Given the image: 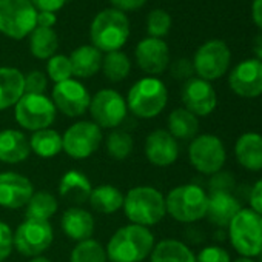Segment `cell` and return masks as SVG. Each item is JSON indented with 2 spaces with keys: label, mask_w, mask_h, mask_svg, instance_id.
Here are the masks:
<instances>
[{
  "label": "cell",
  "mask_w": 262,
  "mask_h": 262,
  "mask_svg": "<svg viewBox=\"0 0 262 262\" xmlns=\"http://www.w3.org/2000/svg\"><path fill=\"white\" fill-rule=\"evenodd\" d=\"M155 245V234L150 228L126 224L113 233L105 250L111 262H144Z\"/></svg>",
  "instance_id": "6da1fadb"
},
{
  "label": "cell",
  "mask_w": 262,
  "mask_h": 262,
  "mask_svg": "<svg viewBox=\"0 0 262 262\" xmlns=\"http://www.w3.org/2000/svg\"><path fill=\"white\" fill-rule=\"evenodd\" d=\"M126 219L141 227H155L165 216V194L151 185H138L129 188L122 207Z\"/></svg>",
  "instance_id": "7a4b0ae2"
},
{
  "label": "cell",
  "mask_w": 262,
  "mask_h": 262,
  "mask_svg": "<svg viewBox=\"0 0 262 262\" xmlns=\"http://www.w3.org/2000/svg\"><path fill=\"white\" fill-rule=\"evenodd\" d=\"M125 100L128 113L139 119H155L168 103V90L161 79L147 76L131 85Z\"/></svg>",
  "instance_id": "3957f363"
},
{
  "label": "cell",
  "mask_w": 262,
  "mask_h": 262,
  "mask_svg": "<svg viewBox=\"0 0 262 262\" xmlns=\"http://www.w3.org/2000/svg\"><path fill=\"white\" fill-rule=\"evenodd\" d=\"M91 45L100 53L120 51L129 37V22L125 13L108 8L100 11L90 27Z\"/></svg>",
  "instance_id": "277c9868"
},
{
  "label": "cell",
  "mask_w": 262,
  "mask_h": 262,
  "mask_svg": "<svg viewBox=\"0 0 262 262\" xmlns=\"http://www.w3.org/2000/svg\"><path fill=\"white\" fill-rule=\"evenodd\" d=\"M208 193L196 184H182L165 196L167 214L181 224H194L205 217Z\"/></svg>",
  "instance_id": "5b68a950"
},
{
  "label": "cell",
  "mask_w": 262,
  "mask_h": 262,
  "mask_svg": "<svg viewBox=\"0 0 262 262\" xmlns=\"http://www.w3.org/2000/svg\"><path fill=\"white\" fill-rule=\"evenodd\" d=\"M228 239L241 257H256L262 250V216L242 208L228 225Z\"/></svg>",
  "instance_id": "8992f818"
},
{
  "label": "cell",
  "mask_w": 262,
  "mask_h": 262,
  "mask_svg": "<svg viewBox=\"0 0 262 262\" xmlns=\"http://www.w3.org/2000/svg\"><path fill=\"white\" fill-rule=\"evenodd\" d=\"M37 27V10L30 0H0V33L22 40Z\"/></svg>",
  "instance_id": "52a82bcc"
},
{
  "label": "cell",
  "mask_w": 262,
  "mask_h": 262,
  "mask_svg": "<svg viewBox=\"0 0 262 262\" xmlns=\"http://www.w3.org/2000/svg\"><path fill=\"white\" fill-rule=\"evenodd\" d=\"M190 165L201 174L213 176L227 162V150L222 139L211 133L198 135L188 145Z\"/></svg>",
  "instance_id": "ba28073f"
},
{
  "label": "cell",
  "mask_w": 262,
  "mask_h": 262,
  "mask_svg": "<svg viewBox=\"0 0 262 262\" xmlns=\"http://www.w3.org/2000/svg\"><path fill=\"white\" fill-rule=\"evenodd\" d=\"M57 116V110L51 97L45 94H24L14 105L16 122L27 131H39L51 128Z\"/></svg>",
  "instance_id": "9c48e42d"
},
{
  "label": "cell",
  "mask_w": 262,
  "mask_h": 262,
  "mask_svg": "<svg viewBox=\"0 0 262 262\" xmlns=\"http://www.w3.org/2000/svg\"><path fill=\"white\" fill-rule=\"evenodd\" d=\"M191 62L199 79L207 82L217 80L225 76L230 68L231 51L224 40L211 39L198 48Z\"/></svg>",
  "instance_id": "30bf717a"
},
{
  "label": "cell",
  "mask_w": 262,
  "mask_h": 262,
  "mask_svg": "<svg viewBox=\"0 0 262 262\" xmlns=\"http://www.w3.org/2000/svg\"><path fill=\"white\" fill-rule=\"evenodd\" d=\"M63 151L76 161L91 158L103 142L102 129L93 120H79L62 135Z\"/></svg>",
  "instance_id": "8fae6325"
},
{
  "label": "cell",
  "mask_w": 262,
  "mask_h": 262,
  "mask_svg": "<svg viewBox=\"0 0 262 262\" xmlns=\"http://www.w3.org/2000/svg\"><path fill=\"white\" fill-rule=\"evenodd\" d=\"M88 110L91 113L93 122L100 129H116L128 116L125 97L113 88L99 90L91 97Z\"/></svg>",
  "instance_id": "7c38bea8"
},
{
  "label": "cell",
  "mask_w": 262,
  "mask_h": 262,
  "mask_svg": "<svg viewBox=\"0 0 262 262\" xmlns=\"http://www.w3.org/2000/svg\"><path fill=\"white\" fill-rule=\"evenodd\" d=\"M54 241L50 221L25 219L14 231V248L25 257L42 256Z\"/></svg>",
  "instance_id": "4fadbf2b"
},
{
  "label": "cell",
  "mask_w": 262,
  "mask_h": 262,
  "mask_svg": "<svg viewBox=\"0 0 262 262\" xmlns=\"http://www.w3.org/2000/svg\"><path fill=\"white\" fill-rule=\"evenodd\" d=\"M51 100L56 110L67 117H80L90 108L91 94L82 82L73 77L54 85Z\"/></svg>",
  "instance_id": "5bb4252c"
},
{
  "label": "cell",
  "mask_w": 262,
  "mask_h": 262,
  "mask_svg": "<svg viewBox=\"0 0 262 262\" xmlns=\"http://www.w3.org/2000/svg\"><path fill=\"white\" fill-rule=\"evenodd\" d=\"M181 99L184 108L193 113L196 117H207L217 106V94L211 82L199 77H191L184 82Z\"/></svg>",
  "instance_id": "9a60e30c"
},
{
  "label": "cell",
  "mask_w": 262,
  "mask_h": 262,
  "mask_svg": "<svg viewBox=\"0 0 262 262\" xmlns=\"http://www.w3.org/2000/svg\"><path fill=\"white\" fill-rule=\"evenodd\" d=\"M230 90L244 99L262 96V62L257 59H245L239 62L228 76Z\"/></svg>",
  "instance_id": "2e32d148"
},
{
  "label": "cell",
  "mask_w": 262,
  "mask_h": 262,
  "mask_svg": "<svg viewBox=\"0 0 262 262\" xmlns=\"http://www.w3.org/2000/svg\"><path fill=\"white\" fill-rule=\"evenodd\" d=\"M179 151V142L164 128L153 129L145 138L144 155L147 161L155 167H171L173 164H176Z\"/></svg>",
  "instance_id": "e0dca14e"
},
{
  "label": "cell",
  "mask_w": 262,
  "mask_h": 262,
  "mask_svg": "<svg viewBox=\"0 0 262 262\" xmlns=\"http://www.w3.org/2000/svg\"><path fill=\"white\" fill-rule=\"evenodd\" d=\"M135 59L145 74L156 77L170 67V48L164 39L145 37L138 43Z\"/></svg>",
  "instance_id": "ac0fdd59"
},
{
  "label": "cell",
  "mask_w": 262,
  "mask_h": 262,
  "mask_svg": "<svg viewBox=\"0 0 262 262\" xmlns=\"http://www.w3.org/2000/svg\"><path fill=\"white\" fill-rule=\"evenodd\" d=\"M34 193L33 182L16 171L0 173V207L8 210L25 208Z\"/></svg>",
  "instance_id": "d6986e66"
},
{
  "label": "cell",
  "mask_w": 262,
  "mask_h": 262,
  "mask_svg": "<svg viewBox=\"0 0 262 262\" xmlns=\"http://www.w3.org/2000/svg\"><path fill=\"white\" fill-rule=\"evenodd\" d=\"M242 210L241 201L227 191L208 193V205L205 217L217 228H228L233 217Z\"/></svg>",
  "instance_id": "ffe728a7"
},
{
  "label": "cell",
  "mask_w": 262,
  "mask_h": 262,
  "mask_svg": "<svg viewBox=\"0 0 262 262\" xmlns=\"http://www.w3.org/2000/svg\"><path fill=\"white\" fill-rule=\"evenodd\" d=\"M60 228L68 239L74 242H82L93 237L96 222L88 210L73 205L63 211L60 217Z\"/></svg>",
  "instance_id": "44dd1931"
},
{
  "label": "cell",
  "mask_w": 262,
  "mask_h": 262,
  "mask_svg": "<svg viewBox=\"0 0 262 262\" xmlns=\"http://www.w3.org/2000/svg\"><path fill=\"white\" fill-rule=\"evenodd\" d=\"M30 155V139L24 131L14 128L0 131V162L7 165H17L25 162Z\"/></svg>",
  "instance_id": "7402d4cb"
},
{
  "label": "cell",
  "mask_w": 262,
  "mask_h": 262,
  "mask_svg": "<svg viewBox=\"0 0 262 262\" xmlns=\"http://www.w3.org/2000/svg\"><path fill=\"white\" fill-rule=\"evenodd\" d=\"M237 164L248 171H262V135L256 131L242 133L234 144Z\"/></svg>",
  "instance_id": "603a6c76"
},
{
  "label": "cell",
  "mask_w": 262,
  "mask_h": 262,
  "mask_svg": "<svg viewBox=\"0 0 262 262\" xmlns=\"http://www.w3.org/2000/svg\"><path fill=\"white\" fill-rule=\"evenodd\" d=\"M91 191H93L91 181L80 170H68L60 178L59 194L65 201L74 204V207H79V205L88 202Z\"/></svg>",
  "instance_id": "cb8c5ba5"
},
{
  "label": "cell",
  "mask_w": 262,
  "mask_h": 262,
  "mask_svg": "<svg viewBox=\"0 0 262 262\" xmlns=\"http://www.w3.org/2000/svg\"><path fill=\"white\" fill-rule=\"evenodd\" d=\"M25 94V74L14 67H0V111L14 106Z\"/></svg>",
  "instance_id": "d4e9b609"
},
{
  "label": "cell",
  "mask_w": 262,
  "mask_h": 262,
  "mask_svg": "<svg viewBox=\"0 0 262 262\" xmlns=\"http://www.w3.org/2000/svg\"><path fill=\"white\" fill-rule=\"evenodd\" d=\"M73 68V76L77 79H90L102 70V53L93 45H82L68 56Z\"/></svg>",
  "instance_id": "484cf974"
},
{
  "label": "cell",
  "mask_w": 262,
  "mask_h": 262,
  "mask_svg": "<svg viewBox=\"0 0 262 262\" xmlns=\"http://www.w3.org/2000/svg\"><path fill=\"white\" fill-rule=\"evenodd\" d=\"M167 131L176 141H193L199 135V117L184 106L174 108L167 119Z\"/></svg>",
  "instance_id": "4316f807"
},
{
  "label": "cell",
  "mask_w": 262,
  "mask_h": 262,
  "mask_svg": "<svg viewBox=\"0 0 262 262\" xmlns=\"http://www.w3.org/2000/svg\"><path fill=\"white\" fill-rule=\"evenodd\" d=\"M125 194L114 185L102 184L96 188H93L90 194V205L94 211L100 214H114L123 207Z\"/></svg>",
  "instance_id": "83f0119b"
},
{
  "label": "cell",
  "mask_w": 262,
  "mask_h": 262,
  "mask_svg": "<svg viewBox=\"0 0 262 262\" xmlns=\"http://www.w3.org/2000/svg\"><path fill=\"white\" fill-rule=\"evenodd\" d=\"M150 262H196V254L182 241L164 239L155 245Z\"/></svg>",
  "instance_id": "f1b7e54d"
},
{
  "label": "cell",
  "mask_w": 262,
  "mask_h": 262,
  "mask_svg": "<svg viewBox=\"0 0 262 262\" xmlns=\"http://www.w3.org/2000/svg\"><path fill=\"white\" fill-rule=\"evenodd\" d=\"M28 139H30L31 153H34L39 158L51 159V158H56L57 155H60L63 151L62 135L53 128L34 131Z\"/></svg>",
  "instance_id": "f546056e"
},
{
  "label": "cell",
  "mask_w": 262,
  "mask_h": 262,
  "mask_svg": "<svg viewBox=\"0 0 262 262\" xmlns=\"http://www.w3.org/2000/svg\"><path fill=\"white\" fill-rule=\"evenodd\" d=\"M59 48V37L53 28L36 27L30 34V51L39 60H48Z\"/></svg>",
  "instance_id": "4dcf8cb0"
},
{
  "label": "cell",
  "mask_w": 262,
  "mask_h": 262,
  "mask_svg": "<svg viewBox=\"0 0 262 262\" xmlns=\"http://www.w3.org/2000/svg\"><path fill=\"white\" fill-rule=\"evenodd\" d=\"M59 210V202L50 191H34L25 207V219L50 221Z\"/></svg>",
  "instance_id": "1f68e13d"
},
{
  "label": "cell",
  "mask_w": 262,
  "mask_h": 262,
  "mask_svg": "<svg viewBox=\"0 0 262 262\" xmlns=\"http://www.w3.org/2000/svg\"><path fill=\"white\" fill-rule=\"evenodd\" d=\"M106 155L114 161H125L135 150V139L128 131L123 129H111L105 139Z\"/></svg>",
  "instance_id": "d6a6232c"
},
{
  "label": "cell",
  "mask_w": 262,
  "mask_h": 262,
  "mask_svg": "<svg viewBox=\"0 0 262 262\" xmlns=\"http://www.w3.org/2000/svg\"><path fill=\"white\" fill-rule=\"evenodd\" d=\"M102 71L103 76L110 82H122L129 76L131 71V62L128 56L122 51H113L106 53L102 59Z\"/></svg>",
  "instance_id": "836d02e7"
},
{
  "label": "cell",
  "mask_w": 262,
  "mask_h": 262,
  "mask_svg": "<svg viewBox=\"0 0 262 262\" xmlns=\"http://www.w3.org/2000/svg\"><path fill=\"white\" fill-rule=\"evenodd\" d=\"M106 250L96 239L77 242L70 253V262H106Z\"/></svg>",
  "instance_id": "e575fe53"
},
{
  "label": "cell",
  "mask_w": 262,
  "mask_h": 262,
  "mask_svg": "<svg viewBox=\"0 0 262 262\" xmlns=\"http://www.w3.org/2000/svg\"><path fill=\"white\" fill-rule=\"evenodd\" d=\"M171 30V16L161 8L153 10L147 17V33L148 37L164 39Z\"/></svg>",
  "instance_id": "d590c367"
},
{
  "label": "cell",
  "mask_w": 262,
  "mask_h": 262,
  "mask_svg": "<svg viewBox=\"0 0 262 262\" xmlns=\"http://www.w3.org/2000/svg\"><path fill=\"white\" fill-rule=\"evenodd\" d=\"M47 77L54 83H60L63 80L73 79V68L68 56L54 54L47 60Z\"/></svg>",
  "instance_id": "8d00e7d4"
},
{
  "label": "cell",
  "mask_w": 262,
  "mask_h": 262,
  "mask_svg": "<svg viewBox=\"0 0 262 262\" xmlns=\"http://www.w3.org/2000/svg\"><path fill=\"white\" fill-rule=\"evenodd\" d=\"M48 86V77L45 73L34 70L25 74V93L27 94H45Z\"/></svg>",
  "instance_id": "74e56055"
},
{
  "label": "cell",
  "mask_w": 262,
  "mask_h": 262,
  "mask_svg": "<svg viewBox=\"0 0 262 262\" xmlns=\"http://www.w3.org/2000/svg\"><path fill=\"white\" fill-rule=\"evenodd\" d=\"M210 193H216V191H227V193H233L234 187H236V181L233 173L230 171H217L216 174L210 176Z\"/></svg>",
  "instance_id": "f35d334b"
},
{
  "label": "cell",
  "mask_w": 262,
  "mask_h": 262,
  "mask_svg": "<svg viewBox=\"0 0 262 262\" xmlns=\"http://www.w3.org/2000/svg\"><path fill=\"white\" fill-rule=\"evenodd\" d=\"M196 262H231V257L224 247L207 245L198 253Z\"/></svg>",
  "instance_id": "ab89813d"
},
{
  "label": "cell",
  "mask_w": 262,
  "mask_h": 262,
  "mask_svg": "<svg viewBox=\"0 0 262 262\" xmlns=\"http://www.w3.org/2000/svg\"><path fill=\"white\" fill-rule=\"evenodd\" d=\"M14 250V231L13 228L0 221V262H5Z\"/></svg>",
  "instance_id": "60d3db41"
},
{
  "label": "cell",
  "mask_w": 262,
  "mask_h": 262,
  "mask_svg": "<svg viewBox=\"0 0 262 262\" xmlns=\"http://www.w3.org/2000/svg\"><path fill=\"white\" fill-rule=\"evenodd\" d=\"M170 73L174 79L178 80H184L187 82L188 79L193 77L194 74V68H193V62L188 59H178L176 62H173L170 65Z\"/></svg>",
  "instance_id": "b9f144b4"
},
{
  "label": "cell",
  "mask_w": 262,
  "mask_h": 262,
  "mask_svg": "<svg viewBox=\"0 0 262 262\" xmlns=\"http://www.w3.org/2000/svg\"><path fill=\"white\" fill-rule=\"evenodd\" d=\"M248 202H250V208L262 216V178L256 181L254 185L251 187Z\"/></svg>",
  "instance_id": "7bdbcfd3"
},
{
  "label": "cell",
  "mask_w": 262,
  "mask_h": 262,
  "mask_svg": "<svg viewBox=\"0 0 262 262\" xmlns=\"http://www.w3.org/2000/svg\"><path fill=\"white\" fill-rule=\"evenodd\" d=\"M114 10H119L122 13H129V11H138L141 10L148 0H110Z\"/></svg>",
  "instance_id": "ee69618b"
},
{
  "label": "cell",
  "mask_w": 262,
  "mask_h": 262,
  "mask_svg": "<svg viewBox=\"0 0 262 262\" xmlns=\"http://www.w3.org/2000/svg\"><path fill=\"white\" fill-rule=\"evenodd\" d=\"M33 4V7L39 11H48V13H56L60 8H63V5L67 4V0H30Z\"/></svg>",
  "instance_id": "f6af8a7d"
},
{
  "label": "cell",
  "mask_w": 262,
  "mask_h": 262,
  "mask_svg": "<svg viewBox=\"0 0 262 262\" xmlns=\"http://www.w3.org/2000/svg\"><path fill=\"white\" fill-rule=\"evenodd\" d=\"M56 13H48V11H39L37 13V27L40 28H53L56 25Z\"/></svg>",
  "instance_id": "bcb514c9"
},
{
  "label": "cell",
  "mask_w": 262,
  "mask_h": 262,
  "mask_svg": "<svg viewBox=\"0 0 262 262\" xmlns=\"http://www.w3.org/2000/svg\"><path fill=\"white\" fill-rule=\"evenodd\" d=\"M251 19H253V24L262 31V0H253Z\"/></svg>",
  "instance_id": "7dc6e473"
},
{
  "label": "cell",
  "mask_w": 262,
  "mask_h": 262,
  "mask_svg": "<svg viewBox=\"0 0 262 262\" xmlns=\"http://www.w3.org/2000/svg\"><path fill=\"white\" fill-rule=\"evenodd\" d=\"M253 53H254V59L262 62V33H259L253 40Z\"/></svg>",
  "instance_id": "c3c4849f"
},
{
  "label": "cell",
  "mask_w": 262,
  "mask_h": 262,
  "mask_svg": "<svg viewBox=\"0 0 262 262\" xmlns=\"http://www.w3.org/2000/svg\"><path fill=\"white\" fill-rule=\"evenodd\" d=\"M28 262H53V260H50V259L45 257V256H37V257H31Z\"/></svg>",
  "instance_id": "681fc988"
},
{
  "label": "cell",
  "mask_w": 262,
  "mask_h": 262,
  "mask_svg": "<svg viewBox=\"0 0 262 262\" xmlns=\"http://www.w3.org/2000/svg\"><path fill=\"white\" fill-rule=\"evenodd\" d=\"M231 262H256V260L251 259V257H237V259H234Z\"/></svg>",
  "instance_id": "f907efd6"
},
{
  "label": "cell",
  "mask_w": 262,
  "mask_h": 262,
  "mask_svg": "<svg viewBox=\"0 0 262 262\" xmlns=\"http://www.w3.org/2000/svg\"><path fill=\"white\" fill-rule=\"evenodd\" d=\"M256 257H257V260H256V262H262V250H260V253H259Z\"/></svg>",
  "instance_id": "816d5d0a"
}]
</instances>
